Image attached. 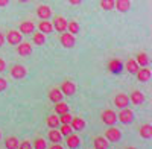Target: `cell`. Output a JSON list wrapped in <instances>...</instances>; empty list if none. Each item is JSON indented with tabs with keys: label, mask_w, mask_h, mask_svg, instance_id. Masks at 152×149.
Returning <instances> with one entry per match:
<instances>
[{
	"label": "cell",
	"mask_w": 152,
	"mask_h": 149,
	"mask_svg": "<svg viewBox=\"0 0 152 149\" xmlns=\"http://www.w3.org/2000/svg\"><path fill=\"white\" fill-rule=\"evenodd\" d=\"M135 61H137V64L140 66V67H146V66H149V63H151V59H149L148 53H145V52H140V53H138L137 58H135Z\"/></svg>",
	"instance_id": "484cf974"
},
{
	"label": "cell",
	"mask_w": 152,
	"mask_h": 149,
	"mask_svg": "<svg viewBox=\"0 0 152 149\" xmlns=\"http://www.w3.org/2000/svg\"><path fill=\"white\" fill-rule=\"evenodd\" d=\"M18 31L24 35H31L34 31H35V24L31 21V20H24L20 23V26H18Z\"/></svg>",
	"instance_id": "4fadbf2b"
},
{
	"label": "cell",
	"mask_w": 152,
	"mask_h": 149,
	"mask_svg": "<svg viewBox=\"0 0 152 149\" xmlns=\"http://www.w3.org/2000/svg\"><path fill=\"white\" fill-rule=\"evenodd\" d=\"M72 114L69 113H62V114H59V123H70V120H72Z\"/></svg>",
	"instance_id": "836d02e7"
},
{
	"label": "cell",
	"mask_w": 152,
	"mask_h": 149,
	"mask_svg": "<svg viewBox=\"0 0 152 149\" xmlns=\"http://www.w3.org/2000/svg\"><path fill=\"white\" fill-rule=\"evenodd\" d=\"M38 31H41L43 34H50L53 31V26H52V21L49 20H41L40 23H38Z\"/></svg>",
	"instance_id": "cb8c5ba5"
},
{
	"label": "cell",
	"mask_w": 152,
	"mask_h": 149,
	"mask_svg": "<svg viewBox=\"0 0 152 149\" xmlns=\"http://www.w3.org/2000/svg\"><path fill=\"white\" fill-rule=\"evenodd\" d=\"M67 31H69L70 34H73V35H78L79 31H81V28H79L78 23L72 20V21H67Z\"/></svg>",
	"instance_id": "f1b7e54d"
},
{
	"label": "cell",
	"mask_w": 152,
	"mask_h": 149,
	"mask_svg": "<svg viewBox=\"0 0 152 149\" xmlns=\"http://www.w3.org/2000/svg\"><path fill=\"white\" fill-rule=\"evenodd\" d=\"M59 43L64 46L66 49H72L75 44H76V40H75V35L70 34L69 31L66 32H61V37H59Z\"/></svg>",
	"instance_id": "8992f818"
},
{
	"label": "cell",
	"mask_w": 152,
	"mask_h": 149,
	"mask_svg": "<svg viewBox=\"0 0 152 149\" xmlns=\"http://www.w3.org/2000/svg\"><path fill=\"white\" fill-rule=\"evenodd\" d=\"M6 88H8V81L0 76V91H5Z\"/></svg>",
	"instance_id": "d590c367"
},
{
	"label": "cell",
	"mask_w": 152,
	"mask_h": 149,
	"mask_svg": "<svg viewBox=\"0 0 152 149\" xmlns=\"http://www.w3.org/2000/svg\"><path fill=\"white\" fill-rule=\"evenodd\" d=\"M66 145L67 148L70 149H76V148H79L81 146V139H79V135H76V134H69L67 137H66Z\"/></svg>",
	"instance_id": "7c38bea8"
},
{
	"label": "cell",
	"mask_w": 152,
	"mask_h": 149,
	"mask_svg": "<svg viewBox=\"0 0 152 149\" xmlns=\"http://www.w3.org/2000/svg\"><path fill=\"white\" fill-rule=\"evenodd\" d=\"M32 43L37 44V46H43V44H46V34H43L41 31L32 32Z\"/></svg>",
	"instance_id": "603a6c76"
},
{
	"label": "cell",
	"mask_w": 152,
	"mask_h": 149,
	"mask_svg": "<svg viewBox=\"0 0 152 149\" xmlns=\"http://www.w3.org/2000/svg\"><path fill=\"white\" fill-rule=\"evenodd\" d=\"M18 148L20 149H31L32 148V142L31 140H23V142H20Z\"/></svg>",
	"instance_id": "e575fe53"
},
{
	"label": "cell",
	"mask_w": 152,
	"mask_h": 149,
	"mask_svg": "<svg viewBox=\"0 0 152 149\" xmlns=\"http://www.w3.org/2000/svg\"><path fill=\"white\" fill-rule=\"evenodd\" d=\"M5 148H8V149H17L18 148V145H20V142H18V139L17 137H6L5 139Z\"/></svg>",
	"instance_id": "4316f807"
},
{
	"label": "cell",
	"mask_w": 152,
	"mask_h": 149,
	"mask_svg": "<svg viewBox=\"0 0 152 149\" xmlns=\"http://www.w3.org/2000/svg\"><path fill=\"white\" fill-rule=\"evenodd\" d=\"M128 104H129V97L125 93H119L114 97V105L117 108H125V107H128Z\"/></svg>",
	"instance_id": "9a60e30c"
},
{
	"label": "cell",
	"mask_w": 152,
	"mask_h": 149,
	"mask_svg": "<svg viewBox=\"0 0 152 149\" xmlns=\"http://www.w3.org/2000/svg\"><path fill=\"white\" fill-rule=\"evenodd\" d=\"M104 137H105L110 143H117V142H120V139H122V132H120V129H117L116 126L110 125V128L105 129V132H104Z\"/></svg>",
	"instance_id": "6da1fadb"
},
{
	"label": "cell",
	"mask_w": 152,
	"mask_h": 149,
	"mask_svg": "<svg viewBox=\"0 0 152 149\" xmlns=\"http://www.w3.org/2000/svg\"><path fill=\"white\" fill-rule=\"evenodd\" d=\"M0 140H2V132H0Z\"/></svg>",
	"instance_id": "7bdbcfd3"
},
{
	"label": "cell",
	"mask_w": 152,
	"mask_h": 149,
	"mask_svg": "<svg viewBox=\"0 0 152 149\" xmlns=\"http://www.w3.org/2000/svg\"><path fill=\"white\" fill-rule=\"evenodd\" d=\"M5 69H6V63H5L2 58H0V72H3Z\"/></svg>",
	"instance_id": "74e56055"
},
{
	"label": "cell",
	"mask_w": 152,
	"mask_h": 149,
	"mask_svg": "<svg viewBox=\"0 0 152 149\" xmlns=\"http://www.w3.org/2000/svg\"><path fill=\"white\" fill-rule=\"evenodd\" d=\"M5 44V35L2 34V32H0V47H2Z\"/></svg>",
	"instance_id": "60d3db41"
},
{
	"label": "cell",
	"mask_w": 152,
	"mask_h": 149,
	"mask_svg": "<svg viewBox=\"0 0 152 149\" xmlns=\"http://www.w3.org/2000/svg\"><path fill=\"white\" fill-rule=\"evenodd\" d=\"M46 125L49 128H58L59 126V117L58 116H47L46 117Z\"/></svg>",
	"instance_id": "83f0119b"
},
{
	"label": "cell",
	"mask_w": 152,
	"mask_h": 149,
	"mask_svg": "<svg viewBox=\"0 0 152 149\" xmlns=\"http://www.w3.org/2000/svg\"><path fill=\"white\" fill-rule=\"evenodd\" d=\"M67 111H69V105L64 104L62 101H59V102L55 104V113L56 114H62V113H67Z\"/></svg>",
	"instance_id": "f546056e"
},
{
	"label": "cell",
	"mask_w": 152,
	"mask_h": 149,
	"mask_svg": "<svg viewBox=\"0 0 152 149\" xmlns=\"http://www.w3.org/2000/svg\"><path fill=\"white\" fill-rule=\"evenodd\" d=\"M117 120L122 122L123 125H128V123H131V122L134 120V113H132V110L128 108V107L120 108V113L117 114Z\"/></svg>",
	"instance_id": "3957f363"
},
{
	"label": "cell",
	"mask_w": 152,
	"mask_h": 149,
	"mask_svg": "<svg viewBox=\"0 0 152 149\" xmlns=\"http://www.w3.org/2000/svg\"><path fill=\"white\" fill-rule=\"evenodd\" d=\"M70 126L73 129V132H79L82 129H85V120L81 116H73L70 120Z\"/></svg>",
	"instance_id": "9c48e42d"
},
{
	"label": "cell",
	"mask_w": 152,
	"mask_h": 149,
	"mask_svg": "<svg viewBox=\"0 0 152 149\" xmlns=\"http://www.w3.org/2000/svg\"><path fill=\"white\" fill-rule=\"evenodd\" d=\"M11 76L14 79H24L28 76V69L21 64H14L11 67Z\"/></svg>",
	"instance_id": "5b68a950"
},
{
	"label": "cell",
	"mask_w": 152,
	"mask_h": 149,
	"mask_svg": "<svg viewBox=\"0 0 152 149\" xmlns=\"http://www.w3.org/2000/svg\"><path fill=\"white\" fill-rule=\"evenodd\" d=\"M100 8L105 11L114 9V0H100Z\"/></svg>",
	"instance_id": "d6a6232c"
},
{
	"label": "cell",
	"mask_w": 152,
	"mask_h": 149,
	"mask_svg": "<svg viewBox=\"0 0 152 149\" xmlns=\"http://www.w3.org/2000/svg\"><path fill=\"white\" fill-rule=\"evenodd\" d=\"M5 40L8 41V44L11 46H17L21 40H23V34L17 29H9L6 32V37H5Z\"/></svg>",
	"instance_id": "7a4b0ae2"
},
{
	"label": "cell",
	"mask_w": 152,
	"mask_h": 149,
	"mask_svg": "<svg viewBox=\"0 0 152 149\" xmlns=\"http://www.w3.org/2000/svg\"><path fill=\"white\" fill-rule=\"evenodd\" d=\"M100 117H102V122L105 123V125H114V123H116L117 122V114L116 113H114V111L113 110H104L102 111V116H100Z\"/></svg>",
	"instance_id": "52a82bcc"
},
{
	"label": "cell",
	"mask_w": 152,
	"mask_h": 149,
	"mask_svg": "<svg viewBox=\"0 0 152 149\" xmlns=\"http://www.w3.org/2000/svg\"><path fill=\"white\" fill-rule=\"evenodd\" d=\"M135 74H137V79L140 81V82H148V81L151 79V76H152V72H151V69H148V66H146V67H143V69H138Z\"/></svg>",
	"instance_id": "2e32d148"
},
{
	"label": "cell",
	"mask_w": 152,
	"mask_h": 149,
	"mask_svg": "<svg viewBox=\"0 0 152 149\" xmlns=\"http://www.w3.org/2000/svg\"><path fill=\"white\" fill-rule=\"evenodd\" d=\"M49 101L50 102H53V104H56V102H59V101H62V97H64V94L61 93V90L59 88H52L49 91Z\"/></svg>",
	"instance_id": "ffe728a7"
},
{
	"label": "cell",
	"mask_w": 152,
	"mask_h": 149,
	"mask_svg": "<svg viewBox=\"0 0 152 149\" xmlns=\"http://www.w3.org/2000/svg\"><path fill=\"white\" fill-rule=\"evenodd\" d=\"M52 26L58 32H64V31H67V20L62 15H55L52 20Z\"/></svg>",
	"instance_id": "ba28073f"
},
{
	"label": "cell",
	"mask_w": 152,
	"mask_h": 149,
	"mask_svg": "<svg viewBox=\"0 0 152 149\" xmlns=\"http://www.w3.org/2000/svg\"><path fill=\"white\" fill-rule=\"evenodd\" d=\"M108 146H110V142L104 137V135L93 139V148H94V149H107Z\"/></svg>",
	"instance_id": "ac0fdd59"
},
{
	"label": "cell",
	"mask_w": 152,
	"mask_h": 149,
	"mask_svg": "<svg viewBox=\"0 0 152 149\" xmlns=\"http://www.w3.org/2000/svg\"><path fill=\"white\" fill-rule=\"evenodd\" d=\"M59 90L64 96H73L76 93V84L72 79H64L62 84H61V87H59Z\"/></svg>",
	"instance_id": "277c9868"
},
{
	"label": "cell",
	"mask_w": 152,
	"mask_h": 149,
	"mask_svg": "<svg viewBox=\"0 0 152 149\" xmlns=\"http://www.w3.org/2000/svg\"><path fill=\"white\" fill-rule=\"evenodd\" d=\"M32 148H35V149H46L47 148V143H46L44 139L38 137V139L32 140Z\"/></svg>",
	"instance_id": "1f68e13d"
},
{
	"label": "cell",
	"mask_w": 152,
	"mask_h": 149,
	"mask_svg": "<svg viewBox=\"0 0 152 149\" xmlns=\"http://www.w3.org/2000/svg\"><path fill=\"white\" fill-rule=\"evenodd\" d=\"M125 69L128 70V73H131V74H135V73H137V70L140 69V66L137 64V61H135V59H132V58H131V59H128V61H126Z\"/></svg>",
	"instance_id": "d4e9b609"
},
{
	"label": "cell",
	"mask_w": 152,
	"mask_h": 149,
	"mask_svg": "<svg viewBox=\"0 0 152 149\" xmlns=\"http://www.w3.org/2000/svg\"><path fill=\"white\" fill-rule=\"evenodd\" d=\"M122 69H123V64H122L120 59H111L108 63V70L111 73H120Z\"/></svg>",
	"instance_id": "7402d4cb"
},
{
	"label": "cell",
	"mask_w": 152,
	"mask_h": 149,
	"mask_svg": "<svg viewBox=\"0 0 152 149\" xmlns=\"http://www.w3.org/2000/svg\"><path fill=\"white\" fill-rule=\"evenodd\" d=\"M47 139L52 143H61L62 142V135H61L58 128H50L49 132H47Z\"/></svg>",
	"instance_id": "e0dca14e"
},
{
	"label": "cell",
	"mask_w": 152,
	"mask_h": 149,
	"mask_svg": "<svg viewBox=\"0 0 152 149\" xmlns=\"http://www.w3.org/2000/svg\"><path fill=\"white\" fill-rule=\"evenodd\" d=\"M17 53L20 55V56H29L31 53H32V44L29 43V41H20L18 44H17Z\"/></svg>",
	"instance_id": "30bf717a"
},
{
	"label": "cell",
	"mask_w": 152,
	"mask_h": 149,
	"mask_svg": "<svg viewBox=\"0 0 152 149\" xmlns=\"http://www.w3.org/2000/svg\"><path fill=\"white\" fill-rule=\"evenodd\" d=\"M59 125H61L59 132H61L62 137H67L69 134H72V132H73V129H72V126H70V123H59Z\"/></svg>",
	"instance_id": "4dcf8cb0"
},
{
	"label": "cell",
	"mask_w": 152,
	"mask_h": 149,
	"mask_svg": "<svg viewBox=\"0 0 152 149\" xmlns=\"http://www.w3.org/2000/svg\"><path fill=\"white\" fill-rule=\"evenodd\" d=\"M114 6L119 12H128L131 8V2L129 0H114Z\"/></svg>",
	"instance_id": "d6986e66"
},
{
	"label": "cell",
	"mask_w": 152,
	"mask_h": 149,
	"mask_svg": "<svg viewBox=\"0 0 152 149\" xmlns=\"http://www.w3.org/2000/svg\"><path fill=\"white\" fill-rule=\"evenodd\" d=\"M37 17L40 20H49L50 17H52V9H50V6L40 5L37 8Z\"/></svg>",
	"instance_id": "8fae6325"
},
{
	"label": "cell",
	"mask_w": 152,
	"mask_h": 149,
	"mask_svg": "<svg viewBox=\"0 0 152 149\" xmlns=\"http://www.w3.org/2000/svg\"><path fill=\"white\" fill-rule=\"evenodd\" d=\"M67 2L70 5H79V3H82V0H67Z\"/></svg>",
	"instance_id": "ab89813d"
},
{
	"label": "cell",
	"mask_w": 152,
	"mask_h": 149,
	"mask_svg": "<svg viewBox=\"0 0 152 149\" xmlns=\"http://www.w3.org/2000/svg\"><path fill=\"white\" fill-rule=\"evenodd\" d=\"M9 5V0H0V8H5Z\"/></svg>",
	"instance_id": "f35d334b"
},
{
	"label": "cell",
	"mask_w": 152,
	"mask_h": 149,
	"mask_svg": "<svg viewBox=\"0 0 152 149\" xmlns=\"http://www.w3.org/2000/svg\"><path fill=\"white\" fill-rule=\"evenodd\" d=\"M62 148H64V146H62L61 143H52V145H50V149H62Z\"/></svg>",
	"instance_id": "8d00e7d4"
},
{
	"label": "cell",
	"mask_w": 152,
	"mask_h": 149,
	"mask_svg": "<svg viewBox=\"0 0 152 149\" xmlns=\"http://www.w3.org/2000/svg\"><path fill=\"white\" fill-rule=\"evenodd\" d=\"M18 2H23V3H26V2H29V0H18Z\"/></svg>",
	"instance_id": "b9f144b4"
},
{
	"label": "cell",
	"mask_w": 152,
	"mask_h": 149,
	"mask_svg": "<svg viewBox=\"0 0 152 149\" xmlns=\"http://www.w3.org/2000/svg\"><path fill=\"white\" fill-rule=\"evenodd\" d=\"M128 97H129V102H132L134 105H142L145 102V94L140 90H132Z\"/></svg>",
	"instance_id": "5bb4252c"
},
{
	"label": "cell",
	"mask_w": 152,
	"mask_h": 149,
	"mask_svg": "<svg viewBox=\"0 0 152 149\" xmlns=\"http://www.w3.org/2000/svg\"><path fill=\"white\" fill-rule=\"evenodd\" d=\"M138 132H140V137L142 139H152V125H149V123H145V125H142L140 128H138Z\"/></svg>",
	"instance_id": "44dd1931"
}]
</instances>
